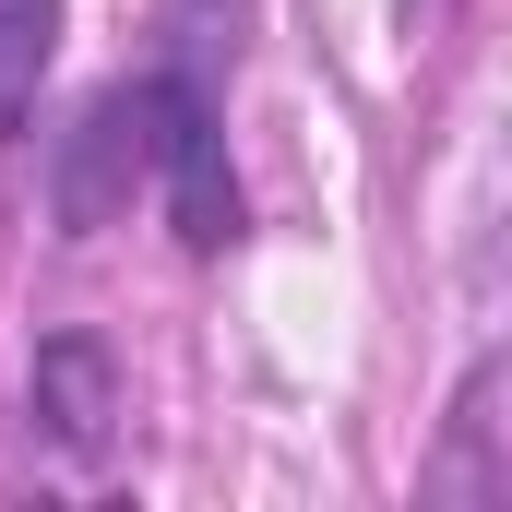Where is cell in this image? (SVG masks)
I'll return each instance as SVG.
<instances>
[{
  "label": "cell",
  "instance_id": "obj_2",
  "mask_svg": "<svg viewBox=\"0 0 512 512\" xmlns=\"http://www.w3.org/2000/svg\"><path fill=\"white\" fill-rule=\"evenodd\" d=\"M143 167H155V108H143V84H120V96H96L84 131L60 143V227H72V239H96V227L131 203V179H143Z\"/></svg>",
  "mask_w": 512,
  "mask_h": 512
},
{
  "label": "cell",
  "instance_id": "obj_3",
  "mask_svg": "<svg viewBox=\"0 0 512 512\" xmlns=\"http://www.w3.org/2000/svg\"><path fill=\"white\" fill-rule=\"evenodd\" d=\"M24 405H36V429H48L72 465H96V453L120 441V358H108L96 334H48L36 370H24Z\"/></svg>",
  "mask_w": 512,
  "mask_h": 512
},
{
  "label": "cell",
  "instance_id": "obj_4",
  "mask_svg": "<svg viewBox=\"0 0 512 512\" xmlns=\"http://www.w3.org/2000/svg\"><path fill=\"white\" fill-rule=\"evenodd\" d=\"M48 60H60V0H0V143L36 120Z\"/></svg>",
  "mask_w": 512,
  "mask_h": 512
},
{
  "label": "cell",
  "instance_id": "obj_1",
  "mask_svg": "<svg viewBox=\"0 0 512 512\" xmlns=\"http://www.w3.org/2000/svg\"><path fill=\"white\" fill-rule=\"evenodd\" d=\"M143 108H155V179H167L179 239H191V251H227V239H239V179H227V131L203 108V84H191V72H155Z\"/></svg>",
  "mask_w": 512,
  "mask_h": 512
}]
</instances>
